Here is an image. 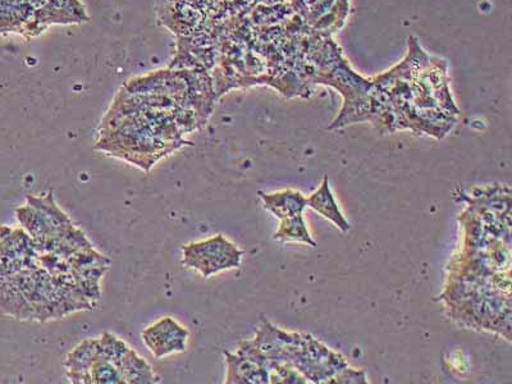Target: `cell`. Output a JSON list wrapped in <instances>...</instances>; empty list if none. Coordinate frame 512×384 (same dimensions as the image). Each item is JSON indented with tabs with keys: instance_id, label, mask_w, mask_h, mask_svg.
I'll return each instance as SVG.
<instances>
[{
	"instance_id": "1",
	"label": "cell",
	"mask_w": 512,
	"mask_h": 384,
	"mask_svg": "<svg viewBox=\"0 0 512 384\" xmlns=\"http://www.w3.org/2000/svg\"><path fill=\"white\" fill-rule=\"evenodd\" d=\"M241 256L242 251L222 235L186 245L184 248V264L196 269L204 277L226 271V269L239 268Z\"/></svg>"
},
{
	"instance_id": "2",
	"label": "cell",
	"mask_w": 512,
	"mask_h": 384,
	"mask_svg": "<svg viewBox=\"0 0 512 384\" xmlns=\"http://www.w3.org/2000/svg\"><path fill=\"white\" fill-rule=\"evenodd\" d=\"M189 336V331L168 317L159 320L143 332L145 345L158 359L173 352H184Z\"/></svg>"
},
{
	"instance_id": "3",
	"label": "cell",
	"mask_w": 512,
	"mask_h": 384,
	"mask_svg": "<svg viewBox=\"0 0 512 384\" xmlns=\"http://www.w3.org/2000/svg\"><path fill=\"white\" fill-rule=\"evenodd\" d=\"M30 207L35 210L49 237H61L72 226L70 218L58 208L53 194L41 198H29Z\"/></svg>"
},
{
	"instance_id": "4",
	"label": "cell",
	"mask_w": 512,
	"mask_h": 384,
	"mask_svg": "<svg viewBox=\"0 0 512 384\" xmlns=\"http://www.w3.org/2000/svg\"><path fill=\"white\" fill-rule=\"evenodd\" d=\"M99 340H86L67 356L68 377L75 383H91L90 369L99 358Z\"/></svg>"
},
{
	"instance_id": "5",
	"label": "cell",
	"mask_w": 512,
	"mask_h": 384,
	"mask_svg": "<svg viewBox=\"0 0 512 384\" xmlns=\"http://www.w3.org/2000/svg\"><path fill=\"white\" fill-rule=\"evenodd\" d=\"M260 196L264 201L265 209L273 214L278 219L291 218L301 216L304 209L308 207V198H305L299 191L285 190L276 192V194H263Z\"/></svg>"
},
{
	"instance_id": "6",
	"label": "cell",
	"mask_w": 512,
	"mask_h": 384,
	"mask_svg": "<svg viewBox=\"0 0 512 384\" xmlns=\"http://www.w3.org/2000/svg\"><path fill=\"white\" fill-rule=\"evenodd\" d=\"M227 383H267L268 372L264 365L248 356L227 354Z\"/></svg>"
},
{
	"instance_id": "7",
	"label": "cell",
	"mask_w": 512,
	"mask_h": 384,
	"mask_svg": "<svg viewBox=\"0 0 512 384\" xmlns=\"http://www.w3.org/2000/svg\"><path fill=\"white\" fill-rule=\"evenodd\" d=\"M308 207L322 214L328 221L335 223V226L340 228L342 232L350 230V223L346 221L344 214L338 208L335 196H333L331 187L328 185L327 177H324L322 186L313 195L309 196Z\"/></svg>"
},
{
	"instance_id": "8",
	"label": "cell",
	"mask_w": 512,
	"mask_h": 384,
	"mask_svg": "<svg viewBox=\"0 0 512 384\" xmlns=\"http://www.w3.org/2000/svg\"><path fill=\"white\" fill-rule=\"evenodd\" d=\"M125 383H155L159 378L153 373L152 367L143 358H140L134 350L128 349L118 364Z\"/></svg>"
},
{
	"instance_id": "9",
	"label": "cell",
	"mask_w": 512,
	"mask_h": 384,
	"mask_svg": "<svg viewBox=\"0 0 512 384\" xmlns=\"http://www.w3.org/2000/svg\"><path fill=\"white\" fill-rule=\"evenodd\" d=\"M274 239L282 242H303V244L317 248V242L310 236L303 214L283 219L280 230L276 232Z\"/></svg>"
},
{
	"instance_id": "10",
	"label": "cell",
	"mask_w": 512,
	"mask_h": 384,
	"mask_svg": "<svg viewBox=\"0 0 512 384\" xmlns=\"http://www.w3.org/2000/svg\"><path fill=\"white\" fill-rule=\"evenodd\" d=\"M91 383L100 384H114V383H125L121 374V370L118 369L116 364L112 361L102 358L95 360L93 367L90 369Z\"/></svg>"
},
{
	"instance_id": "11",
	"label": "cell",
	"mask_w": 512,
	"mask_h": 384,
	"mask_svg": "<svg viewBox=\"0 0 512 384\" xmlns=\"http://www.w3.org/2000/svg\"><path fill=\"white\" fill-rule=\"evenodd\" d=\"M99 355L102 358L112 361L113 364H120L123 355L128 351V347L118 340L117 337L105 333L102 338H99Z\"/></svg>"
}]
</instances>
